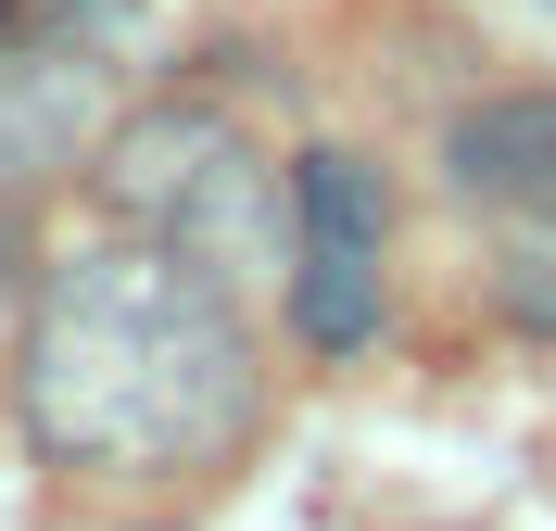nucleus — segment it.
<instances>
[{
    "instance_id": "nucleus-5",
    "label": "nucleus",
    "mask_w": 556,
    "mask_h": 531,
    "mask_svg": "<svg viewBox=\"0 0 556 531\" xmlns=\"http://www.w3.org/2000/svg\"><path fill=\"white\" fill-rule=\"evenodd\" d=\"M0 317H13V253H0Z\"/></svg>"
},
{
    "instance_id": "nucleus-1",
    "label": "nucleus",
    "mask_w": 556,
    "mask_h": 531,
    "mask_svg": "<svg viewBox=\"0 0 556 531\" xmlns=\"http://www.w3.org/2000/svg\"><path fill=\"white\" fill-rule=\"evenodd\" d=\"M26 430L102 481H177L253 430V329L203 253L102 241L26 317Z\"/></svg>"
},
{
    "instance_id": "nucleus-3",
    "label": "nucleus",
    "mask_w": 556,
    "mask_h": 531,
    "mask_svg": "<svg viewBox=\"0 0 556 531\" xmlns=\"http://www.w3.org/2000/svg\"><path fill=\"white\" fill-rule=\"evenodd\" d=\"M443 190L519 228H556V89H481L443 127Z\"/></svg>"
},
{
    "instance_id": "nucleus-2",
    "label": "nucleus",
    "mask_w": 556,
    "mask_h": 531,
    "mask_svg": "<svg viewBox=\"0 0 556 531\" xmlns=\"http://www.w3.org/2000/svg\"><path fill=\"white\" fill-rule=\"evenodd\" d=\"M380 241H392L380 177L316 140L304 165H291V266H278L291 329H304L316 354H354L367 329H380Z\"/></svg>"
},
{
    "instance_id": "nucleus-4",
    "label": "nucleus",
    "mask_w": 556,
    "mask_h": 531,
    "mask_svg": "<svg viewBox=\"0 0 556 531\" xmlns=\"http://www.w3.org/2000/svg\"><path fill=\"white\" fill-rule=\"evenodd\" d=\"M76 140H89V89H76V64H51V51H0V190L64 177Z\"/></svg>"
}]
</instances>
